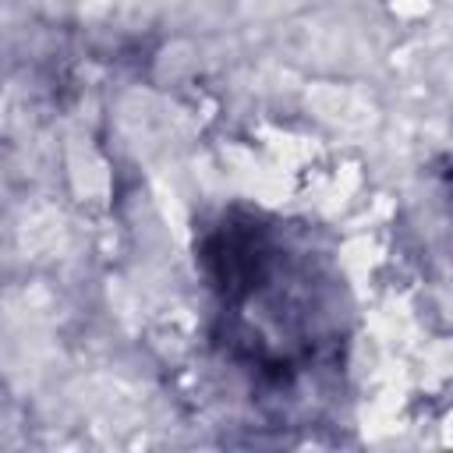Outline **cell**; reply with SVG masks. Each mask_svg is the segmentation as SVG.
<instances>
[{
  "mask_svg": "<svg viewBox=\"0 0 453 453\" xmlns=\"http://www.w3.org/2000/svg\"><path fill=\"white\" fill-rule=\"evenodd\" d=\"M301 255L276 226L251 216L226 219L202 248L226 319V340L265 372H294L319 350L326 326V311H319L322 283Z\"/></svg>",
  "mask_w": 453,
  "mask_h": 453,
  "instance_id": "1",
  "label": "cell"
}]
</instances>
